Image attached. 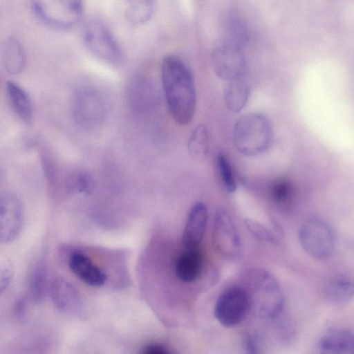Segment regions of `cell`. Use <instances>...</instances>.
Returning a JSON list of instances; mask_svg holds the SVG:
<instances>
[{
  "label": "cell",
  "mask_w": 354,
  "mask_h": 354,
  "mask_svg": "<svg viewBox=\"0 0 354 354\" xmlns=\"http://www.w3.org/2000/svg\"><path fill=\"white\" fill-rule=\"evenodd\" d=\"M233 140L236 150L245 156L263 153L272 141V129L269 120L257 113L241 116L234 124Z\"/></svg>",
  "instance_id": "3957f363"
},
{
  "label": "cell",
  "mask_w": 354,
  "mask_h": 354,
  "mask_svg": "<svg viewBox=\"0 0 354 354\" xmlns=\"http://www.w3.org/2000/svg\"><path fill=\"white\" fill-rule=\"evenodd\" d=\"M218 174L225 190L230 193L234 192L236 189V183L229 160L222 153L216 158Z\"/></svg>",
  "instance_id": "484cf974"
},
{
  "label": "cell",
  "mask_w": 354,
  "mask_h": 354,
  "mask_svg": "<svg viewBox=\"0 0 354 354\" xmlns=\"http://www.w3.org/2000/svg\"><path fill=\"white\" fill-rule=\"evenodd\" d=\"M26 57L23 46L15 38L8 39L3 49L5 69L12 75L21 73L26 66Z\"/></svg>",
  "instance_id": "44dd1931"
},
{
  "label": "cell",
  "mask_w": 354,
  "mask_h": 354,
  "mask_svg": "<svg viewBox=\"0 0 354 354\" xmlns=\"http://www.w3.org/2000/svg\"><path fill=\"white\" fill-rule=\"evenodd\" d=\"M142 352L145 354H168V348L160 344H149L143 347Z\"/></svg>",
  "instance_id": "4dcf8cb0"
},
{
  "label": "cell",
  "mask_w": 354,
  "mask_h": 354,
  "mask_svg": "<svg viewBox=\"0 0 354 354\" xmlns=\"http://www.w3.org/2000/svg\"><path fill=\"white\" fill-rule=\"evenodd\" d=\"M95 187L93 177L87 172L77 171L68 176L64 183L67 192L72 194H91Z\"/></svg>",
  "instance_id": "d4e9b609"
},
{
  "label": "cell",
  "mask_w": 354,
  "mask_h": 354,
  "mask_svg": "<svg viewBox=\"0 0 354 354\" xmlns=\"http://www.w3.org/2000/svg\"><path fill=\"white\" fill-rule=\"evenodd\" d=\"M14 274V266L9 260L0 261V295L10 284Z\"/></svg>",
  "instance_id": "f1b7e54d"
},
{
  "label": "cell",
  "mask_w": 354,
  "mask_h": 354,
  "mask_svg": "<svg viewBox=\"0 0 354 354\" xmlns=\"http://www.w3.org/2000/svg\"><path fill=\"white\" fill-rule=\"evenodd\" d=\"M223 35L222 42L242 48L248 39L249 33L242 19L234 14H230L224 18Z\"/></svg>",
  "instance_id": "7402d4cb"
},
{
  "label": "cell",
  "mask_w": 354,
  "mask_h": 354,
  "mask_svg": "<svg viewBox=\"0 0 354 354\" xmlns=\"http://www.w3.org/2000/svg\"><path fill=\"white\" fill-rule=\"evenodd\" d=\"M82 39L86 49L100 60L118 66L123 60L122 48L110 28L102 19H88L82 28Z\"/></svg>",
  "instance_id": "277c9868"
},
{
  "label": "cell",
  "mask_w": 354,
  "mask_h": 354,
  "mask_svg": "<svg viewBox=\"0 0 354 354\" xmlns=\"http://www.w3.org/2000/svg\"><path fill=\"white\" fill-rule=\"evenodd\" d=\"M31 3L37 16L57 29L73 28L84 14L83 0H31Z\"/></svg>",
  "instance_id": "5b68a950"
},
{
  "label": "cell",
  "mask_w": 354,
  "mask_h": 354,
  "mask_svg": "<svg viewBox=\"0 0 354 354\" xmlns=\"http://www.w3.org/2000/svg\"><path fill=\"white\" fill-rule=\"evenodd\" d=\"M244 289L248 296L250 310L261 319H272L282 311L285 297L275 279L267 270L255 268L243 276Z\"/></svg>",
  "instance_id": "7a4b0ae2"
},
{
  "label": "cell",
  "mask_w": 354,
  "mask_h": 354,
  "mask_svg": "<svg viewBox=\"0 0 354 354\" xmlns=\"http://www.w3.org/2000/svg\"><path fill=\"white\" fill-rule=\"evenodd\" d=\"M212 243L214 249L226 259H234L241 250V241L236 225L229 213L218 209L214 214Z\"/></svg>",
  "instance_id": "9c48e42d"
},
{
  "label": "cell",
  "mask_w": 354,
  "mask_h": 354,
  "mask_svg": "<svg viewBox=\"0 0 354 354\" xmlns=\"http://www.w3.org/2000/svg\"><path fill=\"white\" fill-rule=\"evenodd\" d=\"M48 268L46 252L41 250L30 265L27 278L28 292L35 304L45 298L48 289Z\"/></svg>",
  "instance_id": "7c38bea8"
},
{
  "label": "cell",
  "mask_w": 354,
  "mask_h": 354,
  "mask_svg": "<svg viewBox=\"0 0 354 354\" xmlns=\"http://www.w3.org/2000/svg\"><path fill=\"white\" fill-rule=\"evenodd\" d=\"M211 63L215 74L227 82L240 79L245 68V59L241 48L224 42L212 51Z\"/></svg>",
  "instance_id": "30bf717a"
},
{
  "label": "cell",
  "mask_w": 354,
  "mask_h": 354,
  "mask_svg": "<svg viewBox=\"0 0 354 354\" xmlns=\"http://www.w3.org/2000/svg\"><path fill=\"white\" fill-rule=\"evenodd\" d=\"M317 346L322 353L353 354V334L349 330L342 328L328 329L319 337Z\"/></svg>",
  "instance_id": "5bb4252c"
},
{
  "label": "cell",
  "mask_w": 354,
  "mask_h": 354,
  "mask_svg": "<svg viewBox=\"0 0 354 354\" xmlns=\"http://www.w3.org/2000/svg\"><path fill=\"white\" fill-rule=\"evenodd\" d=\"M209 147V133L204 124H198L192 131L187 143L188 152L196 160L204 159Z\"/></svg>",
  "instance_id": "cb8c5ba5"
},
{
  "label": "cell",
  "mask_w": 354,
  "mask_h": 354,
  "mask_svg": "<svg viewBox=\"0 0 354 354\" xmlns=\"http://www.w3.org/2000/svg\"><path fill=\"white\" fill-rule=\"evenodd\" d=\"M250 310V305L244 289L239 286L223 290L216 302L214 316L225 327L230 328L240 324Z\"/></svg>",
  "instance_id": "52a82bcc"
},
{
  "label": "cell",
  "mask_w": 354,
  "mask_h": 354,
  "mask_svg": "<svg viewBox=\"0 0 354 354\" xmlns=\"http://www.w3.org/2000/svg\"><path fill=\"white\" fill-rule=\"evenodd\" d=\"M102 101L95 91L81 88L73 97L72 110L75 120L84 127L95 125L102 118Z\"/></svg>",
  "instance_id": "8fae6325"
},
{
  "label": "cell",
  "mask_w": 354,
  "mask_h": 354,
  "mask_svg": "<svg viewBox=\"0 0 354 354\" xmlns=\"http://www.w3.org/2000/svg\"><path fill=\"white\" fill-rule=\"evenodd\" d=\"M160 73L166 104L171 117L178 125H187L193 119L196 104L192 71L180 57L169 55L162 59Z\"/></svg>",
  "instance_id": "6da1fadb"
},
{
  "label": "cell",
  "mask_w": 354,
  "mask_h": 354,
  "mask_svg": "<svg viewBox=\"0 0 354 354\" xmlns=\"http://www.w3.org/2000/svg\"><path fill=\"white\" fill-rule=\"evenodd\" d=\"M7 95L11 107L16 115L24 122L30 123L33 118L32 101L20 86L13 82L6 84Z\"/></svg>",
  "instance_id": "ac0fdd59"
},
{
  "label": "cell",
  "mask_w": 354,
  "mask_h": 354,
  "mask_svg": "<svg viewBox=\"0 0 354 354\" xmlns=\"http://www.w3.org/2000/svg\"><path fill=\"white\" fill-rule=\"evenodd\" d=\"M156 8V0H126L124 15L129 24L140 26L151 20Z\"/></svg>",
  "instance_id": "d6986e66"
},
{
  "label": "cell",
  "mask_w": 354,
  "mask_h": 354,
  "mask_svg": "<svg viewBox=\"0 0 354 354\" xmlns=\"http://www.w3.org/2000/svg\"><path fill=\"white\" fill-rule=\"evenodd\" d=\"M50 294L53 305L62 313H73L77 310L79 296L73 286L62 277L51 282Z\"/></svg>",
  "instance_id": "e0dca14e"
},
{
  "label": "cell",
  "mask_w": 354,
  "mask_h": 354,
  "mask_svg": "<svg viewBox=\"0 0 354 354\" xmlns=\"http://www.w3.org/2000/svg\"><path fill=\"white\" fill-rule=\"evenodd\" d=\"M328 300L335 304L349 301L353 297L354 286L353 281L346 277L332 279L326 284L324 290Z\"/></svg>",
  "instance_id": "603a6c76"
},
{
  "label": "cell",
  "mask_w": 354,
  "mask_h": 354,
  "mask_svg": "<svg viewBox=\"0 0 354 354\" xmlns=\"http://www.w3.org/2000/svg\"><path fill=\"white\" fill-rule=\"evenodd\" d=\"M24 222L21 198L12 192H0V243L15 241L21 232Z\"/></svg>",
  "instance_id": "ba28073f"
},
{
  "label": "cell",
  "mask_w": 354,
  "mask_h": 354,
  "mask_svg": "<svg viewBox=\"0 0 354 354\" xmlns=\"http://www.w3.org/2000/svg\"><path fill=\"white\" fill-rule=\"evenodd\" d=\"M250 88L240 79L228 82L224 88L223 99L227 110L232 113L240 112L248 102Z\"/></svg>",
  "instance_id": "ffe728a7"
},
{
  "label": "cell",
  "mask_w": 354,
  "mask_h": 354,
  "mask_svg": "<svg viewBox=\"0 0 354 354\" xmlns=\"http://www.w3.org/2000/svg\"><path fill=\"white\" fill-rule=\"evenodd\" d=\"M243 347L245 350L250 353H256L259 352L257 343L251 337H248L245 339L243 342Z\"/></svg>",
  "instance_id": "1f68e13d"
},
{
  "label": "cell",
  "mask_w": 354,
  "mask_h": 354,
  "mask_svg": "<svg viewBox=\"0 0 354 354\" xmlns=\"http://www.w3.org/2000/svg\"><path fill=\"white\" fill-rule=\"evenodd\" d=\"M186 248L176 259L175 273L181 281L190 283L201 276L203 268V257L198 247Z\"/></svg>",
  "instance_id": "2e32d148"
},
{
  "label": "cell",
  "mask_w": 354,
  "mask_h": 354,
  "mask_svg": "<svg viewBox=\"0 0 354 354\" xmlns=\"http://www.w3.org/2000/svg\"><path fill=\"white\" fill-rule=\"evenodd\" d=\"M244 224L250 233L257 239L269 243H276L274 235L261 223L252 218H245Z\"/></svg>",
  "instance_id": "4316f807"
},
{
  "label": "cell",
  "mask_w": 354,
  "mask_h": 354,
  "mask_svg": "<svg viewBox=\"0 0 354 354\" xmlns=\"http://www.w3.org/2000/svg\"><path fill=\"white\" fill-rule=\"evenodd\" d=\"M207 209L203 203H196L190 209L183 233V242L186 248L199 246L205 232Z\"/></svg>",
  "instance_id": "4fadbf2b"
},
{
  "label": "cell",
  "mask_w": 354,
  "mask_h": 354,
  "mask_svg": "<svg viewBox=\"0 0 354 354\" xmlns=\"http://www.w3.org/2000/svg\"><path fill=\"white\" fill-rule=\"evenodd\" d=\"M299 240L302 248L311 257L328 259L335 248V236L330 226L323 220L309 218L299 230Z\"/></svg>",
  "instance_id": "8992f818"
},
{
  "label": "cell",
  "mask_w": 354,
  "mask_h": 354,
  "mask_svg": "<svg viewBox=\"0 0 354 354\" xmlns=\"http://www.w3.org/2000/svg\"><path fill=\"white\" fill-rule=\"evenodd\" d=\"M68 265L71 272L88 286L99 287L106 280L105 273L83 253L75 252L71 254Z\"/></svg>",
  "instance_id": "9a60e30c"
},
{
  "label": "cell",
  "mask_w": 354,
  "mask_h": 354,
  "mask_svg": "<svg viewBox=\"0 0 354 354\" xmlns=\"http://www.w3.org/2000/svg\"><path fill=\"white\" fill-rule=\"evenodd\" d=\"M272 195L277 203H286L293 196V187L287 180L277 181L272 187Z\"/></svg>",
  "instance_id": "83f0119b"
},
{
  "label": "cell",
  "mask_w": 354,
  "mask_h": 354,
  "mask_svg": "<svg viewBox=\"0 0 354 354\" xmlns=\"http://www.w3.org/2000/svg\"><path fill=\"white\" fill-rule=\"evenodd\" d=\"M27 308V301L24 297L17 298L13 306V314L16 319H23L26 315Z\"/></svg>",
  "instance_id": "f546056e"
}]
</instances>
